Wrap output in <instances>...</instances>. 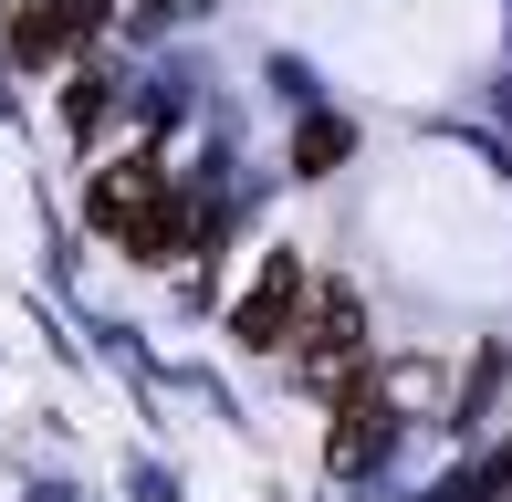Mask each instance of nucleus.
Masks as SVG:
<instances>
[{
	"instance_id": "obj_1",
	"label": "nucleus",
	"mask_w": 512,
	"mask_h": 502,
	"mask_svg": "<svg viewBox=\"0 0 512 502\" xmlns=\"http://www.w3.org/2000/svg\"><path fill=\"white\" fill-rule=\"evenodd\" d=\"M95 220L136 262H168L178 251V178L157 157H115V168H95Z\"/></svg>"
},
{
	"instance_id": "obj_2",
	"label": "nucleus",
	"mask_w": 512,
	"mask_h": 502,
	"mask_svg": "<svg viewBox=\"0 0 512 502\" xmlns=\"http://www.w3.org/2000/svg\"><path fill=\"white\" fill-rule=\"evenodd\" d=\"M304 262H262V283L241 293V335L251 346H293V325H304Z\"/></svg>"
}]
</instances>
